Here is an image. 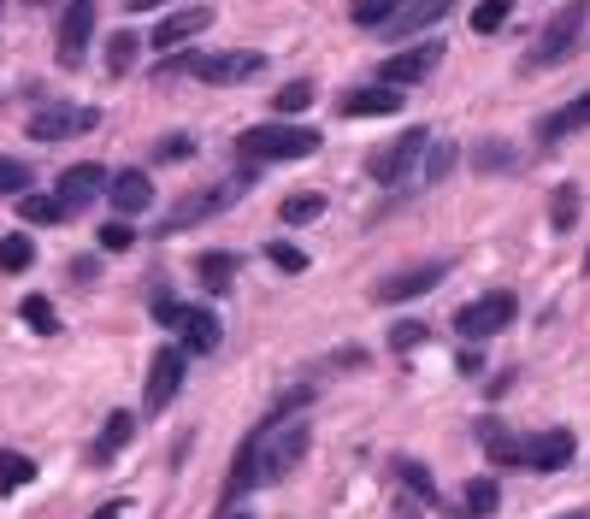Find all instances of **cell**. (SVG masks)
Here are the masks:
<instances>
[{
    "mask_svg": "<svg viewBox=\"0 0 590 519\" xmlns=\"http://www.w3.org/2000/svg\"><path fill=\"white\" fill-rule=\"evenodd\" d=\"M183 372H189V354H183V349H160V354H154L148 390H143V407H148V413H166V407H171V395L183 390Z\"/></svg>",
    "mask_w": 590,
    "mask_h": 519,
    "instance_id": "8fae6325",
    "label": "cell"
},
{
    "mask_svg": "<svg viewBox=\"0 0 590 519\" xmlns=\"http://www.w3.org/2000/svg\"><path fill=\"white\" fill-rule=\"evenodd\" d=\"M572 455H579V437L561 431V425L526 437V466H531V473H561V466H572Z\"/></svg>",
    "mask_w": 590,
    "mask_h": 519,
    "instance_id": "5bb4252c",
    "label": "cell"
},
{
    "mask_svg": "<svg viewBox=\"0 0 590 519\" xmlns=\"http://www.w3.org/2000/svg\"><path fill=\"white\" fill-rule=\"evenodd\" d=\"M514 166V148L508 142H484L478 148V171H508Z\"/></svg>",
    "mask_w": 590,
    "mask_h": 519,
    "instance_id": "60d3db41",
    "label": "cell"
},
{
    "mask_svg": "<svg viewBox=\"0 0 590 519\" xmlns=\"http://www.w3.org/2000/svg\"><path fill=\"white\" fill-rule=\"evenodd\" d=\"M95 19H101L95 0H65L60 30H54V60L65 65V72H77L83 54H89V42H95Z\"/></svg>",
    "mask_w": 590,
    "mask_h": 519,
    "instance_id": "8992f818",
    "label": "cell"
},
{
    "mask_svg": "<svg viewBox=\"0 0 590 519\" xmlns=\"http://www.w3.org/2000/svg\"><path fill=\"white\" fill-rule=\"evenodd\" d=\"M118 513H125V501H101V508H95L89 519H118Z\"/></svg>",
    "mask_w": 590,
    "mask_h": 519,
    "instance_id": "f6af8a7d",
    "label": "cell"
},
{
    "mask_svg": "<svg viewBox=\"0 0 590 519\" xmlns=\"http://www.w3.org/2000/svg\"><path fill=\"white\" fill-rule=\"evenodd\" d=\"M396 7H402V0H355L349 19H355L360 30H372V36H378V30H384V24L396 19Z\"/></svg>",
    "mask_w": 590,
    "mask_h": 519,
    "instance_id": "4316f807",
    "label": "cell"
},
{
    "mask_svg": "<svg viewBox=\"0 0 590 519\" xmlns=\"http://www.w3.org/2000/svg\"><path fill=\"white\" fill-rule=\"evenodd\" d=\"M584 24H590V7H584V0H567V7L544 24V36H537V42L526 47L519 72H544V65H561V60L572 54V47L584 42Z\"/></svg>",
    "mask_w": 590,
    "mask_h": 519,
    "instance_id": "3957f363",
    "label": "cell"
},
{
    "mask_svg": "<svg viewBox=\"0 0 590 519\" xmlns=\"http://www.w3.org/2000/svg\"><path fill=\"white\" fill-rule=\"evenodd\" d=\"M307 402H314L307 390H284V395L266 407V420H260L249 437H242V448H236V466H231V484H224V501L249 496V490H260V484L289 478L295 466H302L307 443H314V431H307V420H302Z\"/></svg>",
    "mask_w": 590,
    "mask_h": 519,
    "instance_id": "6da1fadb",
    "label": "cell"
},
{
    "mask_svg": "<svg viewBox=\"0 0 590 519\" xmlns=\"http://www.w3.org/2000/svg\"><path fill=\"white\" fill-rule=\"evenodd\" d=\"M231 519H249V513H231Z\"/></svg>",
    "mask_w": 590,
    "mask_h": 519,
    "instance_id": "c3c4849f",
    "label": "cell"
},
{
    "mask_svg": "<svg viewBox=\"0 0 590 519\" xmlns=\"http://www.w3.org/2000/svg\"><path fill=\"white\" fill-rule=\"evenodd\" d=\"M0 195H30V166L0 153Z\"/></svg>",
    "mask_w": 590,
    "mask_h": 519,
    "instance_id": "8d00e7d4",
    "label": "cell"
},
{
    "mask_svg": "<svg viewBox=\"0 0 590 519\" xmlns=\"http://www.w3.org/2000/svg\"><path fill=\"white\" fill-rule=\"evenodd\" d=\"M207 24H213V12H207V7L171 12V19H166V24H154V47H166V54H171V47L196 42V36H201V30H207Z\"/></svg>",
    "mask_w": 590,
    "mask_h": 519,
    "instance_id": "d6986e66",
    "label": "cell"
},
{
    "mask_svg": "<svg viewBox=\"0 0 590 519\" xmlns=\"http://www.w3.org/2000/svg\"><path fill=\"white\" fill-rule=\"evenodd\" d=\"M101 125L95 107H42L36 118H24V130L36 142H72V136H89Z\"/></svg>",
    "mask_w": 590,
    "mask_h": 519,
    "instance_id": "9c48e42d",
    "label": "cell"
},
{
    "mask_svg": "<svg viewBox=\"0 0 590 519\" xmlns=\"http://www.w3.org/2000/svg\"><path fill=\"white\" fill-rule=\"evenodd\" d=\"M107 195H113L118 213H148V206H154V178H148V171H136V166H125L118 178H107Z\"/></svg>",
    "mask_w": 590,
    "mask_h": 519,
    "instance_id": "ac0fdd59",
    "label": "cell"
},
{
    "mask_svg": "<svg viewBox=\"0 0 590 519\" xmlns=\"http://www.w3.org/2000/svg\"><path fill=\"white\" fill-rule=\"evenodd\" d=\"M519 314V301L508 296V289H496V296H478V301H466L461 314H455V337L466 342H478V337H496V331H508Z\"/></svg>",
    "mask_w": 590,
    "mask_h": 519,
    "instance_id": "52a82bcc",
    "label": "cell"
},
{
    "mask_svg": "<svg viewBox=\"0 0 590 519\" xmlns=\"http://www.w3.org/2000/svg\"><path fill=\"white\" fill-rule=\"evenodd\" d=\"M19 213H24V224H60V219H65V206H60L54 195H24V201H19Z\"/></svg>",
    "mask_w": 590,
    "mask_h": 519,
    "instance_id": "836d02e7",
    "label": "cell"
},
{
    "mask_svg": "<svg viewBox=\"0 0 590 519\" xmlns=\"http://www.w3.org/2000/svg\"><path fill=\"white\" fill-rule=\"evenodd\" d=\"M196 272H201V284H207V289H219V296H224V289L236 284V254H201V260H196Z\"/></svg>",
    "mask_w": 590,
    "mask_h": 519,
    "instance_id": "d4e9b609",
    "label": "cell"
},
{
    "mask_svg": "<svg viewBox=\"0 0 590 519\" xmlns=\"http://www.w3.org/2000/svg\"><path fill=\"white\" fill-rule=\"evenodd\" d=\"M425 148H431V130L425 125H408V130H396L384 148H372V160H367V171H372V183H408L413 178V166L425 160Z\"/></svg>",
    "mask_w": 590,
    "mask_h": 519,
    "instance_id": "277c9868",
    "label": "cell"
},
{
    "mask_svg": "<svg viewBox=\"0 0 590 519\" xmlns=\"http://www.w3.org/2000/svg\"><path fill=\"white\" fill-rule=\"evenodd\" d=\"M396 473H402V484H413V496L431 501V508H443V496H438V484H431V473L420 460H396Z\"/></svg>",
    "mask_w": 590,
    "mask_h": 519,
    "instance_id": "1f68e13d",
    "label": "cell"
},
{
    "mask_svg": "<svg viewBox=\"0 0 590 519\" xmlns=\"http://www.w3.org/2000/svg\"><path fill=\"white\" fill-rule=\"evenodd\" d=\"M19 314H24V325H30L36 337H54V331H60V314H54V301H48V296H24Z\"/></svg>",
    "mask_w": 590,
    "mask_h": 519,
    "instance_id": "83f0119b",
    "label": "cell"
},
{
    "mask_svg": "<svg viewBox=\"0 0 590 519\" xmlns=\"http://www.w3.org/2000/svg\"><path fill=\"white\" fill-rule=\"evenodd\" d=\"M130 65H136V36L118 30V36L107 42V72H130Z\"/></svg>",
    "mask_w": 590,
    "mask_h": 519,
    "instance_id": "74e56055",
    "label": "cell"
},
{
    "mask_svg": "<svg viewBox=\"0 0 590 519\" xmlns=\"http://www.w3.org/2000/svg\"><path fill=\"white\" fill-rule=\"evenodd\" d=\"M561 519H590V513H561Z\"/></svg>",
    "mask_w": 590,
    "mask_h": 519,
    "instance_id": "7dc6e473",
    "label": "cell"
},
{
    "mask_svg": "<svg viewBox=\"0 0 590 519\" xmlns=\"http://www.w3.org/2000/svg\"><path fill=\"white\" fill-rule=\"evenodd\" d=\"M508 19H514V0H478V7H473V30H478V36H496Z\"/></svg>",
    "mask_w": 590,
    "mask_h": 519,
    "instance_id": "f546056e",
    "label": "cell"
},
{
    "mask_svg": "<svg viewBox=\"0 0 590 519\" xmlns=\"http://www.w3.org/2000/svg\"><path fill=\"white\" fill-rule=\"evenodd\" d=\"M307 153H319V130L289 125V118H272V125H254L236 136L242 166H284V160H307Z\"/></svg>",
    "mask_w": 590,
    "mask_h": 519,
    "instance_id": "7a4b0ae2",
    "label": "cell"
},
{
    "mask_svg": "<svg viewBox=\"0 0 590 519\" xmlns=\"http://www.w3.org/2000/svg\"><path fill=\"white\" fill-rule=\"evenodd\" d=\"M130 437H136V420H130V413H125V407L107 413V425H101V437H95V448H89L95 466H107V460H113V455H118V448H125Z\"/></svg>",
    "mask_w": 590,
    "mask_h": 519,
    "instance_id": "603a6c76",
    "label": "cell"
},
{
    "mask_svg": "<svg viewBox=\"0 0 590 519\" xmlns=\"http://www.w3.org/2000/svg\"><path fill=\"white\" fill-rule=\"evenodd\" d=\"M478 437H484V455H491L496 466H526V437H514L508 425L478 420Z\"/></svg>",
    "mask_w": 590,
    "mask_h": 519,
    "instance_id": "44dd1931",
    "label": "cell"
},
{
    "mask_svg": "<svg viewBox=\"0 0 590 519\" xmlns=\"http://www.w3.org/2000/svg\"><path fill=\"white\" fill-rule=\"evenodd\" d=\"M438 65H443V42H413L396 60L378 65V83H390V89H413V83H425Z\"/></svg>",
    "mask_w": 590,
    "mask_h": 519,
    "instance_id": "ba28073f",
    "label": "cell"
},
{
    "mask_svg": "<svg viewBox=\"0 0 590 519\" xmlns=\"http://www.w3.org/2000/svg\"><path fill=\"white\" fill-rule=\"evenodd\" d=\"M579 130H590V95L567 100V107H555L549 118H537V142H544V148L567 142V136H579Z\"/></svg>",
    "mask_w": 590,
    "mask_h": 519,
    "instance_id": "e0dca14e",
    "label": "cell"
},
{
    "mask_svg": "<svg viewBox=\"0 0 590 519\" xmlns=\"http://www.w3.org/2000/svg\"><path fill=\"white\" fill-rule=\"evenodd\" d=\"M496 508H502V484L496 478H466L461 484V501H455L461 519H491Z\"/></svg>",
    "mask_w": 590,
    "mask_h": 519,
    "instance_id": "7402d4cb",
    "label": "cell"
},
{
    "mask_svg": "<svg viewBox=\"0 0 590 519\" xmlns=\"http://www.w3.org/2000/svg\"><path fill=\"white\" fill-rule=\"evenodd\" d=\"M449 7H455V0H402V7H396V19L378 30V36H390V42L425 36L431 24H443V19H449Z\"/></svg>",
    "mask_w": 590,
    "mask_h": 519,
    "instance_id": "7c38bea8",
    "label": "cell"
},
{
    "mask_svg": "<svg viewBox=\"0 0 590 519\" xmlns=\"http://www.w3.org/2000/svg\"><path fill=\"white\" fill-rule=\"evenodd\" d=\"M130 242H136L130 219H113V224H101V248H107V254H125Z\"/></svg>",
    "mask_w": 590,
    "mask_h": 519,
    "instance_id": "ab89813d",
    "label": "cell"
},
{
    "mask_svg": "<svg viewBox=\"0 0 590 519\" xmlns=\"http://www.w3.org/2000/svg\"><path fill=\"white\" fill-rule=\"evenodd\" d=\"M254 72H266V54H254V47H236V54H213L196 65L201 83H213V89H231V83H249Z\"/></svg>",
    "mask_w": 590,
    "mask_h": 519,
    "instance_id": "4fadbf2b",
    "label": "cell"
},
{
    "mask_svg": "<svg viewBox=\"0 0 590 519\" xmlns=\"http://www.w3.org/2000/svg\"><path fill=\"white\" fill-rule=\"evenodd\" d=\"M130 12H154V7H166V0H125Z\"/></svg>",
    "mask_w": 590,
    "mask_h": 519,
    "instance_id": "bcb514c9",
    "label": "cell"
},
{
    "mask_svg": "<svg viewBox=\"0 0 590 519\" xmlns=\"http://www.w3.org/2000/svg\"><path fill=\"white\" fill-rule=\"evenodd\" d=\"M178 337H183V354H219V314L213 307H189Z\"/></svg>",
    "mask_w": 590,
    "mask_h": 519,
    "instance_id": "ffe728a7",
    "label": "cell"
},
{
    "mask_svg": "<svg viewBox=\"0 0 590 519\" xmlns=\"http://www.w3.org/2000/svg\"><path fill=\"white\" fill-rule=\"evenodd\" d=\"M154 153H160V160H189V136H166Z\"/></svg>",
    "mask_w": 590,
    "mask_h": 519,
    "instance_id": "7bdbcfd3",
    "label": "cell"
},
{
    "mask_svg": "<svg viewBox=\"0 0 590 519\" xmlns=\"http://www.w3.org/2000/svg\"><path fill=\"white\" fill-rule=\"evenodd\" d=\"M36 266V242H30L24 231L0 236V272H30Z\"/></svg>",
    "mask_w": 590,
    "mask_h": 519,
    "instance_id": "484cf974",
    "label": "cell"
},
{
    "mask_svg": "<svg viewBox=\"0 0 590 519\" xmlns=\"http://www.w3.org/2000/svg\"><path fill=\"white\" fill-rule=\"evenodd\" d=\"M449 171H455V142H438V148H425V160H420V178H425V183H443Z\"/></svg>",
    "mask_w": 590,
    "mask_h": 519,
    "instance_id": "d6a6232c",
    "label": "cell"
},
{
    "mask_svg": "<svg viewBox=\"0 0 590 519\" xmlns=\"http://www.w3.org/2000/svg\"><path fill=\"white\" fill-rule=\"evenodd\" d=\"M449 278V260H425V266H402L396 278H384L378 284V301L384 307H402V301H420V296H431Z\"/></svg>",
    "mask_w": 590,
    "mask_h": 519,
    "instance_id": "30bf717a",
    "label": "cell"
},
{
    "mask_svg": "<svg viewBox=\"0 0 590 519\" xmlns=\"http://www.w3.org/2000/svg\"><path fill=\"white\" fill-rule=\"evenodd\" d=\"M343 118H390L402 113V89H390V83H360V89H349L337 100Z\"/></svg>",
    "mask_w": 590,
    "mask_h": 519,
    "instance_id": "2e32d148",
    "label": "cell"
},
{
    "mask_svg": "<svg viewBox=\"0 0 590 519\" xmlns=\"http://www.w3.org/2000/svg\"><path fill=\"white\" fill-rule=\"evenodd\" d=\"M549 224L555 231H572V224H579V183H561L549 195Z\"/></svg>",
    "mask_w": 590,
    "mask_h": 519,
    "instance_id": "f1b7e54d",
    "label": "cell"
},
{
    "mask_svg": "<svg viewBox=\"0 0 590 519\" xmlns=\"http://www.w3.org/2000/svg\"><path fill=\"white\" fill-rule=\"evenodd\" d=\"M196 65H201L196 54H171V60H160V72L166 77H183V72H196Z\"/></svg>",
    "mask_w": 590,
    "mask_h": 519,
    "instance_id": "ee69618b",
    "label": "cell"
},
{
    "mask_svg": "<svg viewBox=\"0 0 590 519\" xmlns=\"http://www.w3.org/2000/svg\"><path fill=\"white\" fill-rule=\"evenodd\" d=\"M319 213H325V195H319V189H295V195L277 201V219H284V224H314Z\"/></svg>",
    "mask_w": 590,
    "mask_h": 519,
    "instance_id": "cb8c5ba5",
    "label": "cell"
},
{
    "mask_svg": "<svg viewBox=\"0 0 590 519\" xmlns=\"http://www.w3.org/2000/svg\"><path fill=\"white\" fill-rule=\"evenodd\" d=\"M101 189H107V166H95V160H83V166H65V178H60V206L65 213H83Z\"/></svg>",
    "mask_w": 590,
    "mask_h": 519,
    "instance_id": "9a60e30c",
    "label": "cell"
},
{
    "mask_svg": "<svg viewBox=\"0 0 590 519\" xmlns=\"http://www.w3.org/2000/svg\"><path fill=\"white\" fill-rule=\"evenodd\" d=\"M254 171H260V166H242L231 183H213V189H201V195H189V201L178 206V213H166V219H160V236H171V231H189V224H201V219L224 213V206H231V201L242 195V189L254 183Z\"/></svg>",
    "mask_w": 590,
    "mask_h": 519,
    "instance_id": "5b68a950",
    "label": "cell"
},
{
    "mask_svg": "<svg viewBox=\"0 0 590 519\" xmlns=\"http://www.w3.org/2000/svg\"><path fill=\"white\" fill-rule=\"evenodd\" d=\"M266 260H272L277 272H289V278H295V272H307V254L295 248V242H272V248H266Z\"/></svg>",
    "mask_w": 590,
    "mask_h": 519,
    "instance_id": "f35d334b",
    "label": "cell"
},
{
    "mask_svg": "<svg viewBox=\"0 0 590 519\" xmlns=\"http://www.w3.org/2000/svg\"><path fill=\"white\" fill-rule=\"evenodd\" d=\"M0 12H7V7H0Z\"/></svg>",
    "mask_w": 590,
    "mask_h": 519,
    "instance_id": "681fc988",
    "label": "cell"
},
{
    "mask_svg": "<svg viewBox=\"0 0 590 519\" xmlns=\"http://www.w3.org/2000/svg\"><path fill=\"white\" fill-rule=\"evenodd\" d=\"M425 337H431V331H425L420 319H396V325H390V349H396V354H408V349H425Z\"/></svg>",
    "mask_w": 590,
    "mask_h": 519,
    "instance_id": "d590c367",
    "label": "cell"
},
{
    "mask_svg": "<svg viewBox=\"0 0 590 519\" xmlns=\"http://www.w3.org/2000/svg\"><path fill=\"white\" fill-rule=\"evenodd\" d=\"M307 107H314V83H307V77H295V83H284V89H277V113H307Z\"/></svg>",
    "mask_w": 590,
    "mask_h": 519,
    "instance_id": "e575fe53",
    "label": "cell"
},
{
    "mask_svg": "<svg viewBox=\"0 0 590 519\" xmlns=\"http://www.w3.org/2000/svg\"><path fill=\"white\" fill-rule=\"evenodd\" d=\"M36 478V460L30 455H12V448H0V490H19V484Z\"/></svg>",
    "mask_w": 590,
    "mask_h": 519,
    "instance_id": "4dcf8cb0",
    "label": "cell"
},
{
    "mask_svg": "<svg viewBox=\"0 0 590 519\" xmlns=\"http://www.w3.org/2000/svg\"><path fill=\"white\" fill-rule=\"evenodd\" d=\"M183 314H189V307H183V301H171V296H160V301H154V325H166V331H178V325H183Z\"/></svg>",
    "mask_w": 590,
    "mask_h": 519,
    "instance_id": "b9f144b4",
    "label": "cell"
}]
</instances>
